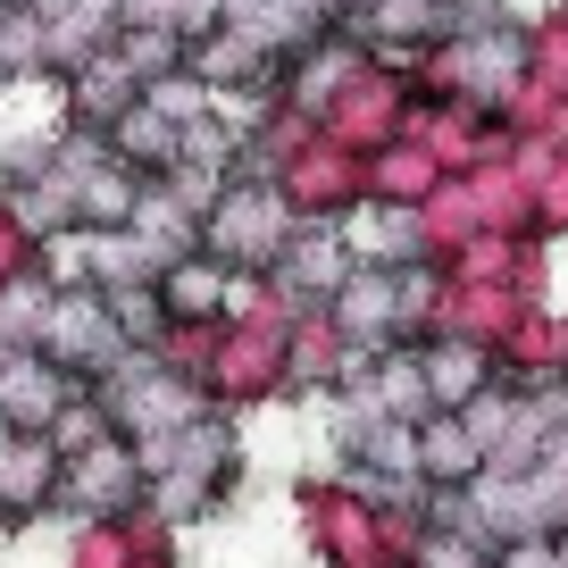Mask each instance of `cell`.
<instances>
[{"instance_id":"cell-1","label":"cell","mask_w":568,"mask_h":568,"mask_svg":"<svg viewBox=\"0 0 568 568\" xmlns=\"http://www.w3.org/2000/svg\"><path fill=\"white\" fill-rule=\"evenodd\" d=\"M68 368H59V359H9V368H0V418L9 426H59V409H68Z\"/></svg>"},{"instance_id":"cell-2","label":"cell","mask_w":568,"mask_h":568,"mask_svg":"<svg viewBox=\"0 0 568 568\" xmlns=\"http://www.w3.org/2000/svg\"><path fill=\"white\" fill-rule=\"evenodd\" d=\"M335 326L359 335V343H385L393 326H402V276H393V267H352L343 293H335Z\"/></svg>"},{"instance_id":"cell-3","label":"cell","mask_w":568,"mask_h":568,"mask_svg":"<svg viewBox=\"0 0 568 568\" xmlns=\"http://www.w3.org/2000/svg\"><path fill=\"white\" fill-rule=\"evenodd\" d=\"M477 460H485V444H477L468 418H426V435H418V468L426 477H477Z\"/></svg>"},{"instance_id":"cell-4","label":"cell","mask_w":568,"mask_h":568,"mask_svg":"<svg viewBox=\"0 0 568 568\" xmlns=\"http://www.w3.org/2000/svg\"><path fill=\"white\" fill-rule=\"evenodd\" d=\"M125 494H134V460H125L118 444L75 452V501H84V510H109V501H125Z\"/></svg>"},{"instance_id":"cell-5","label":"cell","mask_w":568,"mask_h":568,"mask_svg":"<svg viewBox=\"0 0 568 568\" xmlns=\"http://www.w3.org/2000/svg\"><path fill=\"white\" fill-rule=\"evenodd\" d=\"M426 385H435V402H477V393H485V359L477 352H452V343H444V352H426Z\"/></svg>"}]
</instances>
